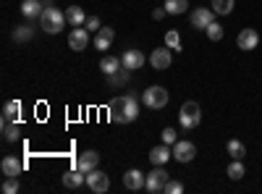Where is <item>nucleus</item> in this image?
<instances>
[{"mask_svg": "<svg viewBox=\"0 0 262 194\" xmlns=\"http://www.w3.org/2000/svg\"><path fill=\"white\" fill-rule=\"evenodd\" d=\"M32 37H34V29L32 27H16L13 29V39L16 42H29Z\"/></svg>", "mask_w": 262, "mask_h": 194, "instance_id": "cd10ccee", "label": "nucleus"}, {"mask_svg": "<svg viewBox=\"0 0 262 194\" xmlns=\"http://www.w3.org/2000/svg\"><path fill=\"white\" fill-rule=\"evenodd\" d=\"M0 168H3V176H8V179H16V176L21 174V170H24V163H21L16 155H8V158H3Z\"/></svg>", "mask_w": 262, "mask_h": 194, "instance_id": "dca6fc26", "label": "nucleus"}, {"mask_svg": "<svg viewBox=\"0 0 262 194\" xmlns=\"http://www.w3.org/2000/svg\"><path fill=\"white\" fill-rule=\"evenodd\" d=\"M107 113H111L113 123H131L139 116V100L134 95H121L107 105Z\"/></svg>", "mask_w": 262, "mask_h": 194, "instance_id": "f257e3e1", "label": "nucleus"}, {"mask_svg": "<svg viewBox=\"0 0 262 194\" xmlns=\"http://www.w3.org/2000/svg\"><path fill=\"white\" fill-rule=\"evenodd\" d=\"M165 184H168V170H165V165H155V170H149V174H147L144 189H147L149 194H160V191H165Z\"/></svg>", "mask_w": 262, "mask_h": 194, "instance_id": "39448f33", "label": "nucleus"}, {"mask_svg": "<svg viewBox=\"0 0 262 194\" xmlns=\"http://www.w3.org/2000/svg\"><path fill=\"white\" fill-rule=\"evenodd\" d=\"M165 45H168L170 50H181V37H179L176 29H170V32L165 34Z\"/></svg>", "mask_w": 262, "mask_h": 194, "instance_id": "c85d7f7f", "label": "nucleus"}, {"mask_svg": "<svg viewBox=\"0 0 262 194\" xmlns=\"http://www.w3.org/2000/svg\"><path fill=\"white\" fill-rule=\"evenodd\" d=\"M163 142H165V144H176V142H179L176 128H163Z\"/></svg>", "mask_w": 262, "mask_h": 194, "instance_id": "2f4dec72", "label": "nucleus"}, {"mask_svg": "<svg viewBox=\"0 0 262 194\" xmlns=\"http://www.w3.org/2000/svg\"><path fill=\"white\" fill-rule=\"evenodd\" d=\"M173 158H176L179 163H191L196 158V147L186 139H179L176 144H173Z\"/></svg>", "mask_w": 262, "mask_h": 194, "instance_id": "423d86ee", "label": "nucleus"}, {"mask_svg": "<svg viewBox=\"0 0 262 194\" xmlns=\"http://www.w3.org/2000/svg\"><path fill=\"white\" fill-rule=\"evenodd\" d=\"M86 45H90V29L86 27H74V32L69 34V48L81 53Z\"/></svg>", "mask_w": 262, "mask_h": 194, "instance_id": "9d476101", "label": "nucleus"}, {"mask_svg": "<svg viewBox=\"0 0 262 194\" xmlns=\"http://www.w3.org/2000/svg\"><path fill=\"white\" fill-rule=\"evenodd\" d=\"M18 113H21V102H18V100H8L6 107H3V118L18 121Z\"/></svg>", "mask_w": 262, "mask_h": 194, "instance_id": "a878e982", "label": "nucleus"}, {"mask_svg": "<svg viewBox=\"0 0 262 194\" xmlns=\"http://www.w3.org/2000/svg\"><path fill=\"white\" fill-rule=\"evenodd\" d=\"M42 11H45V3H39V0H24L21 3V13L27 18H37V16H42Z\"/></svg>", "mask_w": 262, "mask_h": 194, "instance_id": "412c9836", "label": "nucleus"}, {"mask_svg": "<svg viewBox=\"0 0 262 194\" xmlns=\"http://www.w3.org/2000/svg\"><path fill=\"white\" fill-rule=\"evenodd\" d=\"M233 3H236V0H210V8L215 13H221V16H228L233 11Z\"/></svg>", "mask_w": 262, "mask_h": 194, "instance_id": "393cba45", "label": "nucleus"}, {"mask_svg": "<svg viewBox=\"0 0 262 194\" xmlns=\"http://www.w3.org/2000/svg\"><path fill=\"white\" fill-rule=\"evenodd\" d=\"M165 13H168V11H165V8H158V11H155V13H152V18H155V21H160V18H163V16H165Z\"/></svg>", "mask_w": 262, "mask_h": 194, "instance_id": "f704fd0d", "label": "nucleus"}, {"mask_svg": "<svg viewBox=\"0 0 262 194\" xmlns=\"http://www.w3.org/2000/svg\"><path fill=\"white\" fill-rule=\"evenodd\" d=\"M189 8V0H165V11L173 13V16H179Z\"/></svg>", "mask_w": 262, "mask_h": 194, "instance_id": "bb28decb", "label": "nucleus"}, {"mask_svg": "<svg viewBox=\"0 0 262 194\" xmlns=\"http://www.w3.org/2000/svg\"><path fill=\"white\" fill-rule=\"evenodd\" d=\"M212 21H215V11L212 8H194L191 11V27L194 29H207L210 24H212Z\"/></svg>", "mask_w": 262, "mask_h": 194, "instance_id": "6e6552de", "label": "nucleus"}, {"mask_svg": "<svg viewBox=\"0 0 262 194\" xmlns=\"http://www.w3.org/2000/svg\"><path fill=\"white\" fill-rule=\"evenodd\" d=\"M86 29H90V32H100L102 27H100V18L97 16H86V24H84Z\"/></svg>", "mask_w": 262, "mask_h": 194, "instance_id": "72a5a7b5", "label": "nucleus"}, {"mask_svg": "<svg viewBox=\"0 0 262 194\" xmlns=\"http://www.w3.org/2000/svg\"><path fill=\"white\" fill-rule=\"evenodd\" d=\"M66 21H69L71 27H84V24H86V13H84V8H79V6L66 8Z\"/></svg>", "mask_w": 262, "mask_h": 194, "instance_id": "aec40b11", "label": "nucleus"}, {"mask_svg": "<svg viewBox=\"0 0 262 194\" xmlns=\"http://www.w3.org/2000/svg\"><path fill=\"white\" fill-rule=\"evenodd\" d=\"M18 123H13L11 118H3V137H6V142H16L18 139Z\"/></svg>", "mask_w": 262, "mask_h": 194, "instance_id": "b1692460", "label": "nucleus"}, {"mask_svg": "<svg viewBox=\"0 0 262 194\" xmlns=\"http://www.w3.org/2000/svg\"><path fill=\"white\" fill-rule=\"evenodd\" d=\"M63 24H69V21H66V13H60L53 6L45 8L42 16H39V27H42V32H48V34H58L63 29Z\"/></svg>", "mask_w": 262, "mask_h": 194, "instance_id": "f03ea898", "label": "nucleus"}, {"mask_svg": "<svg viewBox=\"0 0 262 194\" xmlns=\"http://www.w3.org/2000/svg\"><path fill=\"white\" fill-rule=\"evenodd\" d=\"M84 181H86V176H84V170H79V168H71V170L63 174V186H69V189H79Z\"/></svg>", "mask_w": 262, "mask_h": 194, "instance_id": "6ab92c4d", "label": "nucleus"}, {"mask_svg": "<svg viewBox=\"0 0 262 194\" xmlns=\"http://www.w3.org/2000/svg\"><path fill=\"white\" fill-rule=\"evenodd\" d=\"M181 191H184V184H181V181H170V179H168L163 194H181Z\"/></svg>", "mask_w": 262, "mask_h": 194, "instance_id": "7c9ffc66", "label": "nucleus"}, {"mask_svg": "<svg viewBox=\"0 0 262 194\" xmlns=\"http://www.w3.org/2000/svg\"><path fill=\"white\" fill-rule=\"evenodd\" d=\"M86 186H90L95 194H102V191H107L111 189V179H107L102 170H90V174H86Z\"/></svg>", "mask_w": 262, "mask_h": 194, "instance_id": "0eeeda50", "label": "nucleus"}, {"mask_svg": "<svg viewBox=\"0 0 262 194\" xmlns=\"http://www.w3.org/2000/svg\"><path fill=\"white\" fill-rule=\"evenodd\" d=\"M200 121H202L200 105H196L194 100L184 102V105H181V113H179V123H181L184 128H196V126H200Z\"/></svg>", "mask_w": 262, "mask_h": 194, "instance_id": "20e7f679", "label": "nucleus"}, {"mask_svg": "<svg viewBox=\"0 0 262 194\" xmlns=\"http://www.w3.org/2000/svg\"><path fill=\"white\" fill-rule=\"evenodd\" d=\"M205 32H207V37H210L212 42H217V39H223V27L217 24V21H212V24H210V27H207Z\"/></svg>", "mask_w": 262, "mask_h": 194, "instance_id": "c756f323", "label": "nucleus"}, {"mask_svg": "<svg viewBox=\"0 0 262 194\" xmlns=\"http://www.w3.org/2000/svg\"><path fill=\"white\" fill-rule=\"evenodd\" d=\"M113 39H116V32L111 29V27H102L97 34H95V48L97 50H107L113 45Z\"/></svg>", "mask_w": 262, "mask_h": 194, "instance_id": "a211bd4d", "label": "nucleus"}, {"mask_svg": "<svg viewBox=\"0 0 262 194\" xmlns=\"http://www.w3.org/2000/svg\"><path fill=\"white\" fill-rule=\"evenodd\" d=\"M97 165H100V155L95 153V149H86V153H81V155H79V160H76V168H79V170H84V174L95 170Z\"/></svg>", "mask_w": 262, "mask_h": 194, "instance_id": "f8f14e48", "label": "nucleus"}, {"mask_svg": "<svg viewBox=\"0 0 262 194\" xmlns=\"http://www.w3.org/2000/svg\"><path fill=\"white\" fill-rule=\"evenodd\" d=\"M3 191H6V194H16V191H18V179H8V176H6Z\"/></svg>", "mask_w": 262, "mask_h": 194, "instance_id": "473e14b6", "label": "nucleus"}, {"mask_svg": "<svg viewBox=\"0 0 262 194\" xmlns=\"http://www.w3.org/2000/svg\"><path fill=\"white\" fill-rule=\"evenodd\" d=\"M226 176H228L231 181L244 179V176H247V168H244V163H242V160H233V163L228 165V170H226Z\"/></svg>", "mask_w": 262, "mask_h": 194, "instance_id": "5701e85b", "label": "nucleus"}, {"mask_svg": "<svg viewBox=\"0 0 262 194\" xmlns=\"http://www.w3.org/2000/svg\"><path fill=\"white\" fill-rule=\"evenodd\" d=\"M121 69H123V60L116 58V55H105V58L100 60V71H102L105 76H113V74H118Z\"/></svg>", "mask_w": 262, "mask_h": 194, "instance_id": "f3484780", "label": "nucleus"}, {"mask_svg": "<svg viewBox=\"0 0 262 194\" xmlns=\"http://www.w3.org/2000/svg\"><path fill=\"white\" fill-rule=\"evenodd\" d=\"M170 158H173V149H168V144H165V142L149 149V163H152V165H165Z\"/></svg>", "mask_w": 262, "mask_h": 194, "instance_id": "2eb2a0df", "label": "nucleus"}, {"mask_svg": "<svg viewBox=\"0 0 262 194\" xmlns=\"http://www.w3.org/2000/svg\"><path fill=\"white\" fill-rule=\"evenodd\" d=\"M170 50L168 48H158V50H152L149 55V63H152V69H158V71H165L170 66Z\"/></svg>", "mask_w": 262, "mask_h": 194, "instance_id": "ddd939ff", "label": "nucleus"}, {"mask_svg": "<svg viewBox=\"0 0 262 194\" xmlns=\"http://www.w3.org/2000/svg\"><path fill=\"white\" fill-rule=\"evenodd\" d=\"M142 102H144V107H149V111H160V107H165L168 105V90L165 87H147L144 92H142Z\"/></svg>", "mask_w": 262, "mask_h": 194, "instance_id": "7ed1b4c3", "label": "nucleus"}, {"mask_svg": "<svg viewBox=\"0 0 262 194\" xmlns=\"http://www.w3.org/2000/svg\"><path fill=\"white\" fill-rule=\"evenodd\" d=\"M226 153L233 158V160H242L244 155H247V147H244V142H238V139H231L228 144H226Z\"/></svg>", "mask_w": 262, "mask_h": 194, "instance_id": "4be33fe9", "label": "nucleus"}, {"mask_svg": "<svg viewBox=\"0 0 262 194\" xmlns=\"http://www.w3.org/2000/svg\"><path fill=\"white\" fill-rule=\"evenodd\" d=\"M236 45H238V50H254L259 45L257 29H242V32H238V37H236Z\"/></svg>", "mask_w": 262, "mask_h": 194, "instance_id": "9b49d317", "label": "nucleus"}, {"mask_svg": "<svg viewBox=\"0 0 262 194\" xmlns=\"http://www.w3.org/2000/svg\"><path fill=\"white\" fill-rule=\"evenodd\" d=\"M144 184H147V174H142L137 168H128L123 174V186L128 191H139V189H144Z\"/></svg>", "mask_w": 262, "mask_h": 194, "instance_id": "1a4fd4ad", "label": "nucleus"}, {"mask_svg": "<svg viewBox=\"0 0 262 194\" xmlns=\"http://www.w3.org/2000/svg\"><path fill=\"white\" fill-rule=\"evenodd\" d=\"M121 60H123V69H126V71H139V69L144 66V55H142L139 50H126V53L121 55Z\"/></svg>", "mask_w": 262, "mask_h": 194, "instance_id": "4468645a", "label": "nucleus"}]
</instances>
